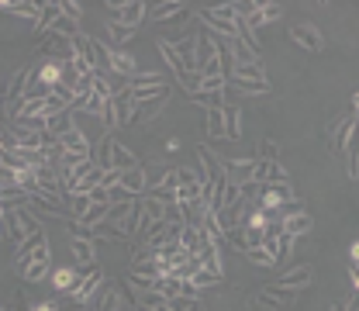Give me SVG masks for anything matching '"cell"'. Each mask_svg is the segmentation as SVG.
Here are the masks:
<instances>
[{
    "label": "cell",
    "instance_id": "cell-1",
    "mask_svg": "<svg viewBox=\"0 0 359 311\" xmlns=\"http://www.w3.org/2000/svg\"><path fill=\"white\" fill-rule=\"evenodd\" d=\"M135 100V111H132V125H145V121H152L163 107H166V100H170V87L163 84V87H142V90H128Z\"/></svg>",
    "mask_w": 359,
    "mask_h": 311
},
{
    "label": "cell",
    "instance_id": "cell-2",
    "mask_svg": "<svg viewBox=\"0 0 359 311\" xmlns=\"http://www.w3.org/2000/svg\"><path fill=\"white\" fill-rule=\"evenodd\" d=\"M97 166H100V170H118V173H125V170L138 166V159H135L118 138L104 135V138H100V163H97Z\"/></svg>",
    "mask_w": 359,
    "mask_h": 311
},
{
    "label": "cell",
    "instance_id": "cell-3",
    "mask_svg": "<svg viewBox=\"0 0 359 311\" xmlns=\"http://www.w3.org/2000/svg\"><path fill=\"white\" fill-rule=\"evenodd\" d=\"M100 284H104V273H100L97 263H90L87 273H80V277H76V287L69 291L73 305H76V308H80V305H90V298L100 291Z\"/></svg>",
    "mask_w": 359,
    "mask_h": 311
},
{
    "label": "cell",
    "instance_id": "cell-4",
    "mask_svg": "<svg viewBox=\"0 0 359 311\" xmlns=\"http://www.w3.org/2000/svg\"><path fill=\"white\" fill-rule=\"evenodd\" d=\"M259 208L269 211V208H287V204H294V187H290V180H280V183H266L263 190H259Z\"/></svg>",
    "mask_w": 359,
    "mask_h": 311
},
{
    "label": "cell",
    "instance_id": "cell-5",
    "mask_svg": "<svg viewBox=\"0 0 359 311\" xmlns=\"http://www.w3.org/2000/svg\"><path fill=\"white\" fill-rule=\"evenodd\" d=\"M353 132H356V111L346 107V114H339V125L328 132V149L332 152H342L353 142Z\"/></svg>",
    "mask_w": 359,
    "mask_h": 311
},
{
    "label": "cell",
    "instance_id": "cell-6",
    "mask_svg": "<svg viewBox=\"0 0 359 311\" xmlns=\"http://www.w3.org/2000/svg\"><path fill=\"white\" fill-rule=\"evenodd\" d=\"M107 7H111L107 21L125 25V28H135V25L145 18V7H149V4H142V0H125V4H107Z\"/></svg>",
    "mask_w": 359,
    "mask_h": 311
},
{
    "label": "cell",
    "instance_id": "cell-7",
    "mask_svg": "<svg viewBox=\"0 0 359 311\" xmlns=\"http://www.w3.org/2000/svg\"><path fill=\"white\" fill-rule=\"evenodd\" d=\"M52 273V256H48V242H39L32 260H28V270H25V284H42L45 277Z\"/></svg>",
    "mask_w": 359,
    "mask_h": 311
},
{
    "label": "cell",
    "instance_id": "cell-8",
    "mask_svg": "<svg viewBox=\"0 0 359 311\" xmlns=\"http://www.w3.org/2000/svg\"><path fill=\"white\" fill-rule=\"evenodd\" d=\"M39 52H42L48 62H73V42L62 39V35H52V32L42 39Z\"/></svg>",
    "mask_w": 359,
    "mask_h": 311
},
{
    "label": "cell",
    "instance_id": "cell-9",
    "mask_svg": "<svg viewBox=\"0 0 359 311\" xmlns=\"http://www.w3.org/2000/svg\"><path fill=\"white\" fill-rule=\"evenodd\" d=\"M222 170H224V180H228V183H238V187L256 183V180H252L256 159H222Z\"/></svg>",
    "mask_w": 359,
    "mask_h": 311
},
{
    "label": "cell",
    "instance_id": "cell-10",
    "mask_svg": "<svg viewBox=\"0 0 359 311\" xmlns=\"http://www.w3.org/2000/svg\"><path fill=\"white\" fill-rule=\"evenodd\" d=\"M228 77H231V84H235L238 90L249 87V84H266V70H263V62H242V66H231Z\"/></svg>",
    "mask_w": 359,
    "mask_h": 311
},
{
    "label": "cell",
    "instance_id": "cell-11",
    "mask_svg": "<svg viewBox=\"0 0 359 311\" xmlns=\"http://www.w3.org/2000/svg\"><path fill=\"white\" fill-rule=\"evenodd\" d=\"M197 159H201V173H204V183H215V187H224V170L222 159L211 152V149H197Z\"/></svg>",
    "mask_w": 359,
    "mask_h": 311
},
{
    "label": "cell",
    "instance_id": "cell-12",
    "mask_svg": "<svg viewBox=\"0 0 359 311\" xmlns=\"http://www.w3.org/2000/svg\"><path fill=\"white\" fill-rule=\"evenodd\" d=\"M301 298V291H294V287H266V291H259V305L263 308H283V305H294Z\"/></svg>",
    "mask_w": 359,
    "mask_h": 311
},
{
    "label": "cell",
    "instance_id": "cell-13",
    "mask_svg": "<svg viewBox=\"0 0 359 311\" xmlns=\"http://www.w3.org/2000/svg\"><path fill=\"white\" fill-rule=\"evenodd\" d=\"M311 228H314V222H311L308 211H287V218L280 222V232L290 235V239H304Z\"/></svg>",
    "mask_w": 359,
    "mask_h": 311
},
{
    "label": "cell",
    "instance_id": "cell-14",
    "mask_svg": "<svg viewBox=\"0 0 359 311\" xmlns=\"http://www.w3.org/2000/svg\"><path fill=\"white\" fill-rule=\"evenodd\" d=\"M145 14H152L156 21H177V25H183V21L190 18L187 4H180V0H166V4H156V7H149Z\"/></svg>",
    "mask_w": 359,
    "mask_h": 311
},
{
    "label": "cell",
    "instance_id": "cell-15",
    "mask_svg": "<svg viewBox=\"0 0 359 311\" xmlns=\"http://www.w3.org/2000/svg\"><path fill=\"white\" fill-rule=\"evenodd\" d=\"M197 21H204L211 32H218V35H224V39H238V25H235V21H224V18H218L211 7L197 11Z\"/></svg>",
    "mask_w": 359,
    "mask_h": 311
},
{
    "label": "cell",
    "instance_id": "cell-16",
    "mask_svg": "<svg viewBox=\"0 0 359 311\" xmlns=\"http://www.w3.org/2000/svg\"><path fill=\"white\" fill-rule=\"evenodd\" d=\"M290 39L301 45V48H308V52H321V48H325L321 35H318V28H314V25H304V21L290 28Z\"/></svg>",
    "mask_w": 359,
    "mask_h": 311
},
{
    "label": "cell",
    "instance_id": "cell-17",
    "mask_svg": "<svg viewBox=\"0 0 359 311\" xmlns=\"http://www.w3.org/2000/svg\"><path fill=\"white\" fill-rule=\"evenodd\" d=\"M276 18H280V7H276V4H256V11H252L245 21H238V25L249 28V32H256V28H263V25L276 21Z\"/></svg>",
    "mask_w": 359,
    "mask_h": 311
},
{
    "label": "cell",
    "instance_id": "cell-18",
    "mask_svg": "<svg viewBox=\"0 0 359 311\" xmlns=\"http://www.w3.org/2000/svg\"><path fill=\"white\" fill-rule=\"evenodd\" d=\"M59 142H62V152H66V156H76V159H90V142H87V135L80 132V128H73L69 135H62Z\"/></svg>",
    "mask_w": 359,
    "mask_h": 311
},
{
    "label": "cell",
    "instance_id": "cell-19",
    "mask_svg": "<svg viewBox=\"0 0 359 311\" xmlns=\"http://www.w3.org/2000/svg\"><path fill=\"white\" fill-rule=\"evenodd\" d=\"M252 180L263 183V187H266V183H280V180H287V170H283L276 159H273V163H269V159H256V173H252Z\"/></svg>",
    "mask_w": 359,
    "mask_h": 311
},
{
    "label": "cell",
    "instance_id": "cell-20",
    "mask_svg": "<svg viewBox=\"0 0 359 311\" xmlns=\"http://www.w3.org/2000/svg\"><path fill=\"white\" fill-rule=\"evenodd\" d=\"M224 52H228V59H231V66H242V62H259V55L249 48V45L242 42V39H224L222 45Z\"/></svg>",
    "mask_w": 359,
    "mask_h": 311
},
{
    "label": "cell",
    "instance_id": "cell-21",
    "mask_svg": "<svg viewBox=\"0 0 359 311\" xmlns=\"http://www.w3.org/2000/svg\"><path fill=\"white\" fill-rule=\"evenodd\" d=\"M76 128L73 125V111H59V114H45V132L52 135V138H62V135H69Z\"/></svg>",
    "mask_w": 359,
    "mask_h": 311
},
{
    "label": "cell",
    "instance_id": "cell-22",
    "mask_svg": "<svg viewBox=\"0 0 359 311\" xmlns=\"http://www.w3.org/2000/svg\"><path fill=\"white\" fill-rule=\"evenodd\" d=\"M311 277H314V270L304 263V267H294V270H287L280 280H276V287H294V291H304L308 284H311Z\"/></svg>",
    "mask_w": 359,
    "mask_h": 311
},
{
    "label": "cell",
    "instance_id": "cell-23",
    "mask_svg": "<svg viewBox=\"0 0 359 311\" xmlns=\"http://www.w3.org/2000/svg\"><path fill=\"white\" fill-rule=\"evenodd\" d=\"M222 121H224V138H228V142H238V138H242V111H238L235 104H224Z\"/></svg>",
    "mask_w": 359,
    "mask_h": 311
},
{
    "label": "cell",
    "instance_id": "cell-24",
    "mask_svg": "<svg viewBox=\"0 0 359 311\" xmlns=\"http://www.w3.org/2000/svg\"><path fill=\"white\" fill-rule=\"evenodd\" d=\"M107 73H118V77L132 80L135 73H138V62H135L125 48H114V52H111V70H107Z\"/></svg>",
    "mask_w": 359,
    "mask_h": 311
},
{
    "label": "cell",
    "instance_id": "cell-25",
    "mask_svg": "<svg viewBox=\"0 0 359 311\" xmlns=\"http://www.w3.org/2000/svg\"><path fill=\"white\" fill-rule=\"evenodd\" d=\"M7 218H11V222L18 225V228H21V232H25V235H28V239H32V235H39V232H42V225H39V218H35V215H32V211H28V208H25V204H18V208H14V211H11V215H7Z\"/></svg>",
    "mask_w": 359,
    "mask_h": 311
},
{
    "label": "cell",
    "instance_id": "cell-26",
    "mask_svg": "<svg viewBox=\"0 0 359 311\" xmlns=\"http://www.w3.org/2000/svg\"><path fill=\"white\" fill-rule=\"evenodd\" d=\"M111 107H114V118H118V125H132V111H135V100L128 87L121 90V93H114L111 97Z\"/></svg>",
    "mask_w": 359,
    "mask_h": 311
},
{
    "label": "cell",
    "instance_id": "cell-27",
    "mask_svg": "<svg viewBox=\"0 0 359 311\" xmlns=\"http://www.w3.org/2000/svg\"><path fill=\"white\" fill-rule=\"evenodd\" d=\"M111 45L100 39H90V59H93V73H107L111 70Z\"/></svg>",
    "mask_w": 359,
    "mask_h": 311
},
{
    "label": "cell",
    "instance_id": "cell-28",
    "mask_svg": "<svg viewBox=\"0 0 359 311\" xmlns=\"http://www.w3.org/2000/svg\"><path fill=\"white\" fill-rule=\"evenodd\" d=\"M0 11H4V14L28 18V21H35V18H39V4H35V0H0Z\"/></svg>",
    "mask_w": 359,
    "mask_h": 311
},
{
    "label": "cell",
    "instance_id": "cell-29",
    "mask_svg": "<svg viewBox=\"0 0 359 311\" xmlns=\"http://www.w3.org/2000/svg\"><path fill=\"white\" fill-rule=\"evenodd\" d=\"M121 190L135 197V194H145V170L142 166H132V170H125L121 173Z\"/></svg>",
    "mask_w": 359,
    "mask_h": 311
},
{
    "label": "cell",
    "instance_id": "cell-30",
    "mask_svg": "<svg viewBox=\"0 0 359 311\" xmlns=\"http://www.w3.org/2000/svg\"><path fill=\"white\" fill-rule=\"evenodd\" d=\"M28 208H39L45 215H66V208L59 204V201H52V197H45L42 190H35V194H28V201H25Z\"/></svg>",
    "mask_w": 359,
    "mask_h": 311
},
{
    "label": "cell",
    "instance_id": "cell-31",
    "mask_svg": "<svg viewBox=\"0 0 359 311\" xmlns=\"http://www.w3.org/2000/svg\"><path fill=\"white\" fill-rule=\"evenodd\" d=\"M59 18V4H52V0H42L39 4V18H35V32L45 35L48 28H52V21Z\"/></svg>",
    "mask_w": 359,
    "mask_h": 311
},
{
    "label": "cell",
    "instance_id": "cell-32",
    "mask_svg": "<svg viewBox=\"0 0 359 311\" xmlns=\"http://www.w3.org/2000/svg\"><path fill=\"white\" fill-rule=\"evenodd\" d=\"M90 239H111V242H128L132 235L128 232H121L118 225H107V222H97L90 228Z\"/></svg>",
    "mask_w": 359,
    "mask_h": 311
},
{
    "label": "cell",
    "instance_id": "cell-33",
    "mask_svg": "<svg viewBox=\"0 0 359 311\" xmlns=\"http://www.w3.org/2000/svg\"><path fill=\"white\" fill-rule=\"evenodd\" d=\"M69 246H73V260H76V263H93V260H97V249H93V239H80V235H73V242H69Z\"/></svg>",
    "mask_w": 359,
    "mask_h": 311
},
{
    "label": "cell",
    "instance_id": "cell-34",
    "mask_svg": "<svg viewBox=\"0 0 359 311\" xmlns=\"http://www.w3.org/2000/svg\"><path fill=\"white\" fill-rule=\"evenodd\" d=\"M76 277H80V273L73 267L52 270V287H55V291H73V287H76Z\"/></svg>",
    "mask_w": 359,
    "mask_h": 311
},
{
    "label": "cell",
    "instance_id": "cell-35",
    "mask_svg": "<svg viewBox=\"0 0 359 311\" xmlns=\"http://www.w3.org/2000/svg\"><path fill=\"white\" fill-rule=\"evenodd\" d=\"M48 32H52V35H62V39H69V42H73V39L80 35V21H69V18H62V14H59V18L52 21V28H48ZM48 32H45V35H48Z\"/></svg>",
    "mask_w": 359,
    "mask_h": 311
},
{
    "label": "cell",
    "instance_id": "cell-36",
    "mask_svg": "<svg viewBox=\"0 0 359 311\" xmlns=\"http://www.w3.org/2000/svg\"><path fill=\"white\" fill-rule=\"evenodd\" d=\"M190 100H194V104H201V107H208V111L224 107V93H208V90H194V93H190Z\"/></svg>",
    "mask_w": 359,
    "mask_h": 311
},
{
    "label": "cell",
    "instance_id": "cell-37",
    "mask_svg": "<svg viewBox=\"0 0 359 311\" xmlns=\"http://www.w3.org/2000/svg\"><path fill=\"white\" fill-rule=\"evenodd\" d=\"M107 35H111V48H121V45L132 42V28L114 25V21H107Z\"/></svg>",
    "mask_w": 359,
    "mask_h": 311
},
{
    "label": "cell",
    "instance_id": "cell-38",
    "mask_svg": "<svg viewBox=\"0 0 359 311\" xmlns=\"http://www.w3.org/2000/svg\"><path fill=\"white\" fill-rule=\"evenodd\" d=\"M128 84H132L128 90H142V87H163L166 80H163L159 73H135V77L128 80Z\"/></svg>",
    "mask_w": 359,
    "mask_h": 311
},
{
    "label": "cell",
    "instance_id": "cell-39",
    "mask_svg": "<svg viewBox=\"0 0 359 311\" xmlns=\"http://www.w3.org/2000/svg\"><path fill=\"white\" fill-rule=\"evenodd\" d=\"M66 201H69V215L80 222V218L87 215V208H90V194H69Z\"/></svg>",
    "mask_w": 359,
    "mask_h": 311
},
{
    "label": "cell",
    "instance_id": "cell-40",
    "mask_svg": "<svg viewBox=\"0 0 359 311\" xmlns=\"http://www.w3.org/2000/svg\"><path fill=\"white\" fill-rule=\"evenodd\" d=\"M208 135H211V138H224L222 107H218V111H208Z\"/></svg>",
    "mask_w": 359,
    "mask_h": 311
},
{
    "label": "cell",
    "instance_id": "cell-41",
    "mask_svg": "<svg viewBox=\"0 0 359 311\" xmlns=\"http://www.w3.org/2000/svg\"><path fill=\"white\" fill-rule=\"evenodd\" d=\"M190 284H194V287H215V284H222V273H211V270H197Z\"/></svg>",
    "mask_w": 359,
    "mask_h": 311
},
{
    "label": "cell",
    "instance_id": "cell-42",
    "mask_svg": "<svg viewBox=\"0 0 359 311\" xmlns=\"http://www.w3.org/2000/svg\"><path fill=\"white\" fill-rule=\"evenodd\" d=\"M245 256H249V263H256V267H276V260H273V256H269L266 249H263V246H256V249H249V253H245Z\"/></svg>",
    "mask_w": 359,
    "mask_h": 311
},
{
    "label": "cell",
    "instance_id": "cell-43",
    "mask_svg": "<svg viewBox=\"0 0 359 311\" xmlns=\"http://www.w3.org/2000/svg\"><path fill=\"white\" fill-rule=\"evenodd\" d=\"M59 14L69 18V21H80V18H83V11H80L76 0H59Z\"/></svg>",
    "mask_w": 359,
    "mask_h": 311
},
{
    "label": "cell",
    "instance_id": "cell-44",
    "mask_svg": "<svg viewBox=\"0 0 359 311\" xmlns=\"http://www.w3.org/2000/svg\"><path fill=\"white\" fill-rule=\"evenodd\" d=\"M118 308H121V294H118V287H107L104 301H100V311H118Z\"/></svg>",
    "mask_w": 359,
    "mask_h": 311
},
{
    "label": "cell",
    "instance_id": "cell-45",
    "mask_svg": "<svg viewBox=\"0 0 359 311\" xmlns=\"http://www.w3.org/2000/svg\"><path fill=\"white\" fill-rule=\"evenodd\" d=\"M346 166H349V177L356 180L359 177V159H356V145H353V142L346 145Z\"/></svg>",
    "mask_w": 359,
    "mask_h": 311
},
{
    "label": "cell",
    "instance_id": "cell-46",
    "mask_svg": "<svg viewBox=\"0 0 359 311\" xmlns=\"http://www.w3.org/2000/svg\"><path fill=\"white\" fill-rule=\"evenodd\" d=\"M259 159H269V163L276 159V142H273V138H263V142H259Z\"/></svg>",
    "mask_w": 359,
    "mask_h": 311
},
{
    "label": "cell",
    "instance_id": "cell-47",
    "mask_svg": "<svg viewBox=\"0 0 359 311\" xmlns=\"http://www.w3.org/2000/svg\"><path fill=\"white\" fill-rule=\"evenodd\" d=\"M28 311H59V308H55V301H39V305H32Z\"/></svg>",
    "mask_w": 359,
    "mask_h": 311
},
{
    "label": "cell",
    "instance_id": "cell-48",
    "mask_svg": "<svg viewBox=\"0 0 359 311\" xmlns=\"http://www.w3.org/2000/svg\"><path fill=\"white\" fill-rule=\"evenodd\" d=\"M349 260H353V267H356V260H359V246L356 242H349Z\"/></svg>",
    "mask_w": 359,
    "mask_h": 311
},
{
    "label": "cell",
    "instance_id": "cell-49",
    "mask_svg": "<svg viewBox=\"0 0 359 311\" xmlns=\"http://www.w3.org/2000/svg\"><path fill=\"white\" fill-rule=\"evenodd\" d=\"M328 311H349V301H332V308Z\"/></svg>",
    "mask_w": 359,
    "mask_h": 311
},
{
    "label": "cell",
    "instance_id": "cell-50",
    "mask_svg": "<svg viewBox=\"0 0 359 311\" xmlns=\"http://www.w3.org/2000/svg\"><path fill=\"white\" fill-rule=\"evenodd\" d=\"M118 311H132V308H118Z\"/></svg>",
    "mask_w": 359,
    "mask_h": 311
},
{
    "label": "cell",
    "instance_id": "cell-51",
    "mask_svg": "<svg viewBox=\"0 0 359 311\" xmlns=\"http://www.w3.org/2000/svg\"><path fill=\"white\" fill-rule=\"evenodd\" d=\"M0 311H4V308H0Z\"/></svg>",
    "mask_w": 359,
    "mask_h": 311
}]
</instances>
